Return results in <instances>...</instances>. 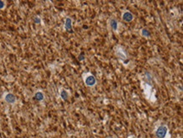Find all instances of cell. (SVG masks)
<instances>
[{"mask_svg":"<svg viewBox=\"0 0 183 138\" xmlns=\"http://www.w3.org/2000/svg\"><path fill=\"white\" fill-rule=\"evenodd\" d=\"M154 136L156 138H167L169 136V128L166 125H160L154 130Z\"/></svg>","mask_w":183,"mask_h":138,"instance_id":"6da1fadb","label":"cell"},{"mask_svg":"<svg viewBox=\"0 0 183 138\" xmlns=\"http://www.w3.org/2000/svg\"><path fill=\"white\" fill-rule=\"evenodd\" d=\"M83 78H84V83H85V85L87 87H95L97 83L96 78L93 74L89 73H85L83 74Z\"/></svg>","mask_w":183,"mask_h":138,"instance_id":"7a4b0ae2","label":"cell"},{"mask_svg":"<svg viewBox=\"0 0 183 138\" xmlns=\"http://www.w3.org/2000/svg\"><path fill=\"white\" fill-rule=\"evenodd\" d=\"M2 99L4 102H6L7 104L9 105H14L16 104L17 102V98L14 94L13 93H10V92H5L4 93L3 96H2Z\"/></svg>","mask_w":183,"mask_h":138,"instance_id":"3957f363","label":"cell"},{"mask_svg":"<svg viewBox=\"0 0 183 138\" xmlns=\"http://www.w3.org/2000/svg\"><path fill=\"white\" fill-rule=\"evenodd\" d=\"M116 55L122 61H126L127 58L126 51L124 50L122 46H117V49H116Z\"/></svg>","mask_w":183,"mask_h":138,"instance_id":"277c9868","label":"cell"},{"mask_svg":"<svg viewBox=\"0 0 183 138\" xmlns=\"http://www.w3.org/2000/svg\"><path fill=\"white\" fill-rule=\"evenodd\" d=\"M122 19L123 21H125L127 23H130L134 19V16L132 13L128 10H125L122 14Z\"/></svg>","mask_w":183,"mask_h":138,"instance_id":"5b68a950","label":"cell"},{"mask_svg":"<svg viewBox=\"0 0 183 138\" xmlns=\"http://www.w3.org/2000/svg\"><path fill=\"white\" fill-rule=\"evenodd\" d=\"M64 30L69 33H73V19L67 17L64 21Z\"/></svg>","mask_w":183,"mask_h":138,"instance_id":"8992f818","label":"cell"},{"mask_svg":"<svg viewBox=\"0 0 183 138\" xmlns=\"http://www.w3.org/2000/svg\"><path fill=\"white\" fill-rule=\"evenodd\" d=\"M35 100L38 101V102H42L45 100V94L41 90H37L33 96Z\"/></svg>","mask_w":183,"mask_h":138,"instance_id":"52a82bcc","label":"cell"},{"mask_svg":"<svg viewBox=\"0 0 183 138\" xmlns=\"http://www.w3.org/2000/svg\"><path fill=\"white\" fill-rule=\"evenodd\" d=\"M109 25L111 27V29L115 32H117L118 31V27H119V23L116 19H111L109 20Z\"/></svg>","mask_w":183,"mask_h":138,"instance_id":"ba28073f","label":"cell"},{"mask_svg":"<svg viewBox=\"0 0 183 138\" xmlns=\"http://www.w3.org/2000/svg\"><path fill=\"white\" fill-rule=\"evenodd\" d=\"M59 96H60V98L63 100L66 101L68 100V99H69V92L65 89V88H60L59 89Z\"/></svg>","mask_w":183,"mask_h":138,"instance_id":"9c48e42d","label":"cell"},{"mask_svg":"<svg viewBox=\"0 0 183 138\" xmlns=\"http://www.w3.org/2000/svg\"><path fill=\"white\" fill-rule=\"evenodd\" d=\"M140 34H141V36H142L143 37L149 38L151 36V33H150V31H149L148 29H145V28H144V29L141 30Z\"/></svg>","mask_w":183,"mask_h":138,"instance_id":"30bf717a","label":"cell"},{"mask_svg":"<svg viewBox=\"0 0 183 138\" xmlns=\"http://www.w3.org/2000/svg\"><path fill=\"white\" fill-rule=\"evenodd\" d=\"M33 20H34V23L36 25H41V19L40 16H35Z\"/></svg>","mask_w":183,"mask_h":138,"instance_id":"8fae6325","label":"cell"},{"mask_svg":"<svg viewBox=\"0 0 183 138\" xmlns=\"http://www.w3.org/2000/svg\"><path fill=\"white\" fill-rule=\"evenodd\" d=\"M6 1L4 0H0V10H4L6 8Z\"/></svg>","mask_w":183,"mask_h":138,"instance_id":"7c38bea8","label":"cell"},{"mask_svg":"<svg viewBox=\"0 0 183 138\" xmlns=\"http://www.w3.org/2000/svg\"><path fill=\"white\" fill-rule=\"evenodd\" d=\"M84 54H81L80 56H79V61H83L84 59Z\"/></svg>","mask_w":183,"mask_h":138,"instance_id":"4fadbf2b","label":"cell"},{"mask_svg":"<svg viewBox=\"0 0 183 138\" xmlns=\"http://www.w3.org/2000/svg\"><path fill=\"white\" fill-rule=\"evenodd\" d=\"M128 138H137L135 136H130V137H128Z\"/></svg>","mask_w":183,"mask_h":138,"instance_id":"5bb4252c","label":"cell"},{"mask_svg":"<svg viewBox=\"0 0 183 138\" xmlns=\"http://www.w3.org/2000/svg\"><path fill=\"white\" fill-rule=\"evenodd\" d=\"M107 138H116V137H109Z\"/></svg>","mask_w":183,"mask_h":138,"instance_id":"9a60e30c","label":"cell"}]
</instances>
